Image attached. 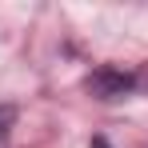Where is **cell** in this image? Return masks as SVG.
I'll return each mask as SVG.
<instances>
[{
    "mask_svg": "<svg viewBox=\"0 0 148 148\" xmlns=\"http://www.w3.org/2000/svg\"><path fill=\"white\" fill-rule=\"evenodd\" d=\"M92 88H96L100 96H112V92H124V88H128V76H108V72H100L96 80H92Z\"/></svg>",
    "mask_w": 148,
    "mask_h": 148,
    "instance_id": "obj_1",
    "label": "cell"
},
{
    "mask_svg": "<svg viewBox=\"0 0 148 148\" xmlns=\"http://www.w3.org/2000/svg\"><path fill=\"white\" fill-rule=\"evenodd\" d=\"M8 120H12V112H0V148H4V140H8Z\"/></svg>",
    "mask_w": 148,
    "mask_h": 148,
    "instance_id": "obj_2",
    "label": "cell"
},
{
    "mask_svg": "<svg viewBox=\"0 0 148 148\" xmlns=\"http://www.w3.org/2000/svg\"><path fill=\"white\" fill-rule=\"evenodd\" d=\"M88 148H112V144H108V140H100V136H96V140H92Z\"/></svg>",
    "mask_w": 148,
    "mask_h": 148,
    "instance_id": "obj_3",
    "label": "cell"
}]
</instances>
